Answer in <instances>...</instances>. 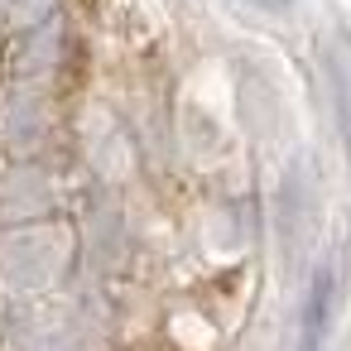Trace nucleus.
<instances>
[{"mask_svg": "<svg viewBox=\"0 0 351 351\" xmlns=\"http://www.w3.org/2000/svg\"><path fill=\"white\" fill-rule=\"evenodd\" d=\"M332 313H337V265L327 260L308 279V298H303V317H298V351H322Z\"/></svg>", "mask_w": 351, "mask_h": 351, "instance_id": "nucleus-1", "label": "nucleus"}, {"mask_svg": "<svg viewBox=\"0 0 351 351\" xmlns=\"http://www.w3.org/2000/svg\"><path fill=\"white\" fill-rule=\"evenodd\" d=\"M265 5H289V0H265Z\"/></svg>", "mask_w": 351, "mask_h": 351, "instance_id": "nucleus-3", "label": "nucleus"}, {"mask_svg": "<svg viewBox=\"0 0 351 351\" xmlns=\"http://www.w3.org/2000/svg\"><path fill=\"white\" fill-rule=\"evenodd\" d=\"M327 82H332V97H337L341 135L351 145V39H332L327 44Z\"/></svg>", "mask_w": 351, "mask_h": 351, "instance_id": "nucleus-2", "label": "nucleus"}]
</instances>
